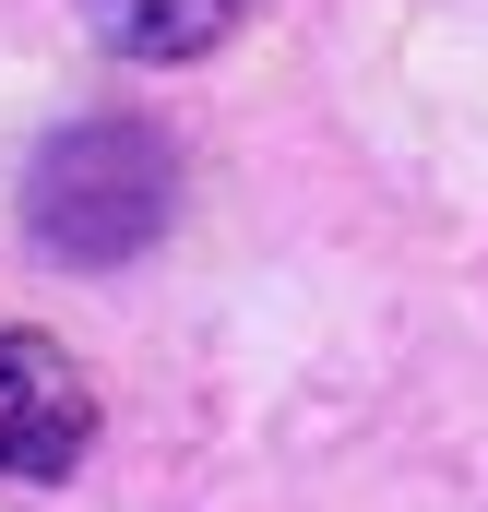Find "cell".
<instances>
[{
	"instance_id": "cell-1",
	"label": "cell",
	"mask_w": 488,
	"mask_h": 512,
	"mask_svg": "<svg viewBox=\"0 0 488 512\" xmlns=\"http://www.w3.org/2000/svg\"><path fill=\"white\" fill-rule=\"evenodd\" d=\"M179 215V155L143 120H72L24 167V227L48 262H131Z\"/></svg>"
},
{
	"instance_id": "cell-2",
	"label": "cell",
	"mask_w": 488,
	"mask_h": 512,
	"mask_svg": "<svg viewBox=\"0 0 488 512\" xmlns=\"http://www.w3.org/2000/svg\"><path fill=\"white\" fill-rule=\"evenodd\" d=\"M96 441V393L48 334H0V477H72Z\"/></svg>"
},
{
	"instance_id": "cell-3",
	"label": "cell",
	"mask_w": 488,
	"mask_h": 512,
	"mask_svg": "<svg viewBox=\"0 0 488 512\" xmlns=\"http://www.w3.org/2000/svg\"><path fill=\"white\" fill-rule=\"evenodd\" d=\"M84 24L120 48V60H203L250 24V0H84Z\"/></svg>"
}]
</instances>
